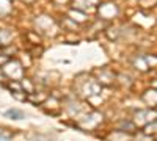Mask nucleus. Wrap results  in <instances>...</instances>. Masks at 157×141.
I'll return each instance as SVG.
<instances>
[{"label": "nucleus", "instance_id": "1", "mask_svg": "<svg viewBox=\"0 0 157 141\" xmlns=\"http://www.w3.org/2000/svg\"><path fill=\"white\" fill-rule=\"evenodd\" d=\"M6 116H11L13 119H22V118H25V114L22 111H19V110H8Z\"/></svg>", "mask_w": 157, "mask_h": 141}]
</instances>
